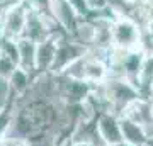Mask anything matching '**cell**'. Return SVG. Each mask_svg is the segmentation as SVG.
I'll return each instance as SVG.
<instances>
[{"label":"cell","mask_w":153,"mask_h":146,"mask_svg":"<svg viewBox=\"0 0 153 146\" xmlns=\"http://www.w3.org/2000/svg\"><path fill=\"white\" fill-rule=\"evenodd\" d=\"M105 146H128V145H126V143H123V141H121V143H116V145H105Z\"/></svg>","instance_id":"21"},{"label":"cell","mask_w":153,"mask_h":146,"mask_svg":"<svg viewBox=\"0 0 153 146\" xmlns=\"http://www.w3.org/2000/svg\"><path fill=\"white\" fill-rule=\"evenodd\" d=\"M16 68H17V65L10 60V58H7L5 54L0 53V78L7 80V78L12 75V71L16 70Z\"/></svg>","instance_id":"14"},{"label":"cell","mask_w":153,"mask_h":146,"mask_svg":"<svg viewBox=\"0 0 153 146\" xmlns=\"http://www.w3.org/2000/svg\"><path fill=\"white\" fill-rule=\"evenodd\" d=\"M128 119L134 121L136 124L143 126L146 133L150 131V127L153 126V110H152V105L148 102V99H136L134 102H131L128 107L124 109V112L121 114Z\"/></svg>","instance_id":"8"},{"label":"cell","mask_w":153,"mask_h":146,"mask_svg":"<svg viewBox=\"0 0 153 146\" xmlns=\"http://www.w3.org/2000/svg\"><path fill=\"white\" fill-rule=\"evenodd\" d=\"M143 27H145V31L148 33V36H150V39H152V43H153V21H146L143 24Z\"/></svg>","instance_id":"17"},{"label":"cell","mask_w":153,"mask_h":146,"mask_svg":"<svg viewBox=\"0 0 153 146\" xmlns=\"http://www.w3.org/2000/svg\"><path fill=\"white\" fill-rule=\"evenodd\" d=\"M145 146H153V136H148L146 143H145Z\"/></svg>","instance_id":"19"},{"label":"cell","mask_w":153,"mask_h":146,"mask_svg":"<svg viewBox=\"0 0 153 146\" xmlns=\"http://www.w3.org/2000/svg\"><path fill=\"white\" fill-rule=\"evenodd\" d=\"M88 7H90V10H102L105 9V0H87Z\"/></svg>","instance_id":"16"},{"label":"cell","mask_w":153,"mask_h":146,"mask_svg":"<svg viewBox=\"0 0 153 146\" xmlns=\"http://www.w3.org/2000/svg\"><path fill=\"white\" fill-rule=\"evenodd\" d=\"M17 44V66L26 73L36 76V43L27 38H19Z\"/></svg>","instance_id":"9"},{"label":"cell","mask_w":153,"mask_h":146,"mask_svg":"<svg viewBox=\"0 0 153 146\" xmlns=\"http://www.w3.org/2000/svg\"><path fill=\"white\" fill-rule=\"evenodd\" d=\"M33 75H29L26 73L24 70H21L19 66H17L16 70L12 71V75L7 78L9 82V87H10V92H12V97L17 99V97H22V95H26L29 90V87L33 83Z\"/></svg>","instance_id":"12"},{"label":"cell","mask_w":153,"mask_h":146,"mask_svg":"<svg viewBox=\"0 0 153 146\" xmlns=\"http://www.w3.org/2000/svg\"><path fill=\"white\" fill-rule=\"evenodd\" d=\"M49 14L66 36H71L80 22L66 0H49Z\"/></svg>","instance_id":"5"},{"label":"cell","mask_w":153,"mask_h":146,"mask_svg":"<svg viewBox=\"0 0 153 146\" xmlns=\"http://www.w3.org/2000/svg\"><path fill=\"white\" fill-rule=\"evenodd\" d=\"M141 26L131 17H114L111 22V46L119 51L138 49Z\"/></svg>","instance_id":"2"},{"label":"cell","mask_w":153,"mask_h":146,"mask_svg":"<svg viewBox=\"0 0 153 146\" xmlns=\"http://www.w3.org/2000/svg\"><path fill=\"white\" fill-rule=\"evenodd\" d=\"M102 92L109 104L111 112L117 116L124 112V109L131 102L141 97L140 90L124 78H107L102 83Z\"/></svg>","instance_id":"1"},{"label":"cell","mask_w":153,"mask_h":146,"mask_svg":"<svg viewBox=\"0 0 153 146\" xmlns=\"http://www.w3.org/2000/svg\"><path fill=\"white\" fill-rule=\"evenodd\" d=\"M152 93H153V83H152Z\"/></svg>","instance_id":"24"},{"label":"cell","mask_w":153,"mask_h":146,"mask_svg":"<svg viewBox=\"0 0 153 146\" xmlns=\"http://www.w3.org/2000/svg\"><path fill=\"white\" fill-rule=\"evenodd\" d=\"M148 102H150V105H152V110H153V93H150V95H148Z\"/></svg>","instance_id":"20"},{"label":"cell","mask_w":153,"mask_h":146,"mask_svg":"<svg viewBox=\"0 0 153 146\" xmlns=\"http://www.w3.org/2000/svg\"><path fill=\"white\" fill-rule=\"evenodd\" d=\"M133 4H138V5H140V4H141V0H131Z\"/></svg>","instance_id":"23"},{"label":"cell","mask_w":153,"mask_h":146,"mask_svg":"<svg viewBox=\"0 0 153 146\" xmlns=\"http://www.w3.org/2000/svg\"><path fill=\"white\" fill-rule=\"evenodd\" d=\"M109 78V68L107 63L99 58H94L85 51V68H83V82L90 85H99L104 83Z\"/></svg>","instance_id":"11"},{"label":"cell","mask_w":153,"mask_h":146,"mask_svg":"<svg viewBox=\"0 0 153 146\" xmlns=\"http://www.w3.org/2000/svg\"><path fill=\"white\" fill-rule=\"evenodd\" d=\"M121 139L128 146H145L148 139V133L143 126L136 124L134 121L128 119L124 116H119Z\"/></svg>","instance_id":"10"},{"label":"cell","mask_w":153,"mask_h":146,"mask_svg":"<svg viewBox=\"0 0 153 146\" xmlns=\"http://www.w3.org/2000/svg\"><path fill=\"white\" fill-rule=\"evenodd\" d=\"M87 49L82 48L80 44H76L70 36L61 34L58 41H56V53H55V61L51 66V75H60L66 66L73 63L76 58H80L82 54H85Z\"/></svg>","instance_id":"3"},{"label":"cell","mask_w":153,"mask_h":146,"mask_svg":"<svg viewBox=\"0 0 153 146\" xmlns=\"http://www.w3.org/2000/svg\"><path fill=\"white\" fill-rule=\"evenodd\" d=\"M99 138L105 145H116L121 143V127H119V116L112 112H102L95 117Z\"/></svg>","instance_id":"6"},{"label":"cell","mask_w":153,"mask_h":146,"mask_svg":"<svg viewBox=\"0 0 153 146\" xmlns=\"http://www.w3.org/2000/svg\"><path fill=\"white\" fill-rule=\"evenodd\" d=\"M68 2V5L71 7V10L76 14V17L80 19V21H83V19H87L88 14H90V7H88L87 0H66Z\"/></svg>","instance_id":"13"},{"label":"cell","mask_w":153,"mask_h":146,"mask_svg":"<svg viewBox=\"0 0 153 146\" xmlns=\"http://www.w3.org/2000/svg\"><path fill=\"white\" fill-rule=\"evenodd\" d=\"M60 36L61 34L49 36L48 39L36 44V75H44V73L51 71L56 53V41Z\"/></svg>","instance_id":"7"},{"label":"cell","mask_w":153,"mask_h":146,"mask_svg":"<svg viewBox=\"0 0 153 146\" xmlns=\"http://www.w3.org/2000/svg\"><path fill=\"white\" fill-rule=\"evenodd\" d=\"M0 146H27V143L22 139H16V138H0Z\"/></svg>","instance_id":"15"},{"label":"cell","mask_w":153,"mask_h":146,"mask_svg":"<svg viewBox=\"0 0 153 146\" xmlns=\"http://www.w3.org/2000/svg\"><path fill=\"white\" fill-rule=\"evenodd\" d=\"M0 16H2V26H4V39L17 41L19 38H22L26 19H27V7L19 2L16 5L9 7Z\"/></svg>","instance_id":"4"},{"label":"cell","mask_w":153,"mask_h":146,"mask_svg":"<svg viewBox=\"0 0 153 146\" xmlns=\"http://www.w3.org/2000/svg\"><path fill=\"white\" fill-rule=\"evenodd\" d=\"M141 4H153V0H141Z\"/></svg>","instance_id":"22"},{"label":"cell","mask_w":153,"mask_h":146,"mask_svg":"<svg viewBox=\"0 0 153 146\" xmlns=\"http://www.w3.org/2000/svg\"><path fill=\"white\" fill-rule=\"evenodd\" d=\"M4 41V26H2V16H0V43Z\"/></svg>","instance_id":"18"}]
</instances>
